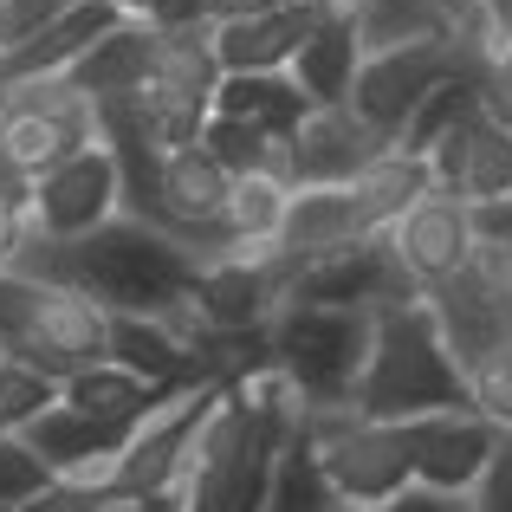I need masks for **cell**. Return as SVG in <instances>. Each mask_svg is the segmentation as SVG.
Instances as JSON below:
<instances>
[{"instance_id": "23", "label": "cell", "mask_w": 512, "mask_h": 512, "mask_svg": "<svg viewBox=\"0 0 512 512\" xmlns=\"http://www.w3.org/2000/svg\"><path fill=\"white\" fill-rule=\"evenodd\" d=\"M214 117H240V124H260L266 137H292L312 117V98L292 72H227L214 91Z\"/></svg>"}, {"instance_id": "44", "label": "cell", "mask_w": 512, "mask_h": 512, "mask_svg": "<svg viewBox=\"0 0 512 512\" xmlns=\"http://www.w3.org/2000/svg\"><path fill=\"white\" fill-rule=\"evenodd\" d=\"M104 512H156V500H111Z\"/></svg>"}, {"instance_id": "35", "label": "cell", "mask_w": 512, "mask_h": 512, "mask_svg": "<svg viewBox=\"0 0 512 512\" xmlns=\"http://www.w3.org/2000/svg\"><path fill=\"white\" fill-rule=\"evenodd\" d=\"M65 7H72V0H0V52L26 46L33 33H46Z\"/></svg>"}, {"instance_id": "39", "label": "cell", "mask_w": 512, "mask_h": 512, "mask_svg": "<svg viewBox=\"0 0 512 512\" xmlns=\"http://www.w3.org/2000/svg\"><path fill=\"white\" fill-rule=\"evenodd\" d=\"M357 512H474V506L454 500V493H435V487H409V493H396V500H383V506H357Z\"/></svg>"}, {"instance_id": "41", "label": "cell", "mask_w": 512, "mask_h": 512, "mask_svg": "<svg viewBox=\"0 0 512 512\" xmlns=\"http://www.w3.org/2000/svg\"><path fill=\"white\" fill-rule=\"evenodd\" d=\"M474 227H480V240H506V247H512V195L480 201V208H474Z\"/></svg>"}, {"instance_id": "8", "label": "cell", "mask_w": 512, "mask_h": 512, "mask_svg": "<svg viewBox=\"0 0 512 512\" xmlns=\"http://www.w3.org/2000/svg\"><path fill=\"white\" fill-rule=\"evenodd\" d=\"M221 396H227V383H201V389H188V396H175L169 409H156L150 422L124 441V454L111 461V500H163V493H182L195 435H201V422L214 415Z\"/></svg>"}, {"instance_id": "1", "label": "cell", "mask_w": 512, "mask_h": 512, "mask_svg": "<svg viewBox=\"0 0 512 512\" xmlns=\"http://www.w3.org/2000/svg\"><path fill=\"white\" fill-rule=\"evenodd\" d=\"M13 273L59 279L104 305V312H137V318H188L195 312V273L201 253L175 240L169 227L143 214H117L85 240H26Z\"/></svg>"}, {"instance_id": "17", "label": "cell", "mask_w": 512, "mask_h": 512, "mask_svg": "<svg viewBox=\"0 0 512 512\" xmlns=\"http://www.w3.org/2000/svg\"><path fill=\"white\" fill-rule=\"evenodd\" d=\"M428 169H435L441 195H461L467 208L500 201V195H512V137L493 124L487 111H474L428 150Z\"/></svg>"}, {"instance_id": "22", "label": "cell", "mask_w": 512, "mask_h": 512, "mask_svg": "<svg viewBox=\"0 0 512 512\" xmlns=\"http://www.w3.org/2000/svg\"><path fill=\"white\" fill-rule=\"evenodd\" d=\"M175 396L188 389H169V383H150V376L124 370V363H85L78 376H65V409H85L98 422H124V428H143L156 409H169Z\"/></svg>"}, {"instance_id": "32", "label": "cell", "mask_w": 512, "mask_h": 512, "mask_svg": "<svg viewBox=\"0 0 512 512\" xmlns=\"http://www.w3.org/2000/svg\"><path fill=\"white\" fill-rule=\"evenodd\" d=\"M52 480H59V474L39 461L33 441H26V435H0V506H7V512L26 506L33 493H46Z\"/></svg>"}, {"instance_id": "13", "label": "cell", "mask_w": 512, "mask_h": 512, "mask_svg": "<svg viewBox=\"0 0 512 512\" xmlns=\"http://www.w3.org/2000/svg\"><path fill=\"white\" fill-rule=\"evenodd\" d=\"M500 435H506V428H493L474 402L402 422V448H409L415 487H435V493H454V500H474L480 474H487L493 454H500Z\"/></svg>"}, {"instance_id": "26", "label": "cell", "mask_w": 512, "mask_h": 512, "mask_svg": "<svg viewBox=\"0 0 512 512\" xmlns=\"http://www.w3.org/2000/svg\"><path fill=\"white\" fill-rule=\"evenodd\" d=\"M357 39L363 59L370 52H396V46H461V26H454L448 0H370L357 13Z\"/></svg>"}, {"instance_id": "34", "label": "cell", "mask_w": 512, "mask_h": 512, "mask_svg": "<svg viewBox=\"0 0 512 512\" xmlns=\"http://www.w3.org/2000/svg\"><path fill=\"white\" fill-rule=\"evenodd\" d=\"M104 506H111V487L98 474H59L46 493H33V500L13 506V512H104Z\"/></svg>"}, {"instance_id": "9", "label": "cell", "mask_w": 512, "mask_h": 512, "mask_svg": "<svg viewBox=\"0 0 512 512\" xmlns=\"http://www.w3.org/2000/svg\"><path fill=\"white\" fill-rule=\"evenodd\" d=\"M389 150H396V137H383L350 104H312V117L273 143L266 169H279L292 188H338V182H357L363 169H376Z\"/></svg>"}, {"instance_id": "38", "label": "cell", "mask_w": 512, "mask_h": 512, "mask_svg": "<svg viewBox=\"0 0 512 512\" xmlns=\"http://www.w3.org/2000/svg\"><path fill=\"white\" fill-rule=\"evenodd\" d=\"M26 240H33V214H26V201L0 195V273L26 253Z\"/></svg>"}, {"instance_id": "2", "label": "cell", "mask_w": 512, "mask_h": 512, "mask_svg": "<svg viewBox=\"0 0 512 512\" xmlns=\"http://www.w3.org/2000/svg\"><path fill=\"white\" fill-rule=\"evenodd\" d=\"M461 402H467V370L454 363V350L441 338L428 299L376 312L370 363H363V383H357V409L376 415V422H415V415L461 409Z\"/></svg>"}, {"instance_id": "43", "label": "cell", "mask_w": 512, "mask_h": 512, "mask_svg": "<svg viewBox=\"0 0 512 512\" xmlns=\"http://www.w3.org/2000/svg\"><path fill=\"white\" fill-rule=\"evenodd\" d=\"M292 7V0H208V20H247V13H273Z\"/></svg>"}, {"instance_id": "10", "label": "cell", "mask_w": 512, "mask_h": 512, "mask_svg": "<svg viewBox=\"0 0 512 512\" xmlns=\"http://www.w3.org/2000/svg\"><path fill=\"white\" fill-rule=\"evenodd\" d=\"M467 46H396V52H370V59L357 65V85H350V111L370 117L383 137L402 143V130H409V117L422 111L428 98H435L441 85H448L454 72H467Z\"/></svg>"}, {"instance_id": "11", "label": "cell", "mask_w": 512, "mask_h": 512, "mask_svg": "<svg viewBox=\"0 0 512 512\" xmlns=\"http://www.w3.org/2000/svg\"><path fill=\"white\" fill-rule=\"evenodd\" d=\"M26 214H33V240H85L98 234L104 221L124 214V169L104 143L65 156L59 169L33 175V195H26Z\"/></svg>"}, {"instance_id": "33", "label": "cell", "mask_w": 512, "mask_h": 512, "mask_svg": "<svg viewBox=\"0 0 512 512\" xmlns=\"http://www.w3.org/2000/svg\"><path fill=\"white\" fill-rule=\"evenodd\" d=\"M467 402L493 428H512V350L506 344H493L480 363H467Z\"/></svg>"}, {"instance_id": "30", "label": "cell", "mask_w": 512, "mask_h": 512, "mask_svg": "<svg viewBox=\"0 0 512 512\" xmlns=\"http://www.w3.org/2000/svg\"><path fill=\"white\" fill-rule=\"evenodd\" d=\"M474 111H480V65H467V72H454L448 85H441L435 98H428L422 111L409 117V130H402V143H396V150L428 156V150H435V143L454 130V124H461V117H474Z\"/></svg>"}, {"instance_id": "31", "label": "cell", "mask_w": 512, "mask_h": 512, "mask_svg": "<svg viewBox=\"0 0 512 512\" xmlns=\"http://www.w3.org/2000/svg\"><path fill=\"white\" fill-rule=\"evenodd\" d=\"M273 143L279 137H266L260 124H240V117H208V130H201V150H208L227 175L266 169V163H273Z\"/></svg>"}, {"instance_id": "19", "label": "cell", "mask_w": 512, "mask_h": 512, "mask_svg": "<svg viewBox=\"0 0 512 512\" xmlns=\"http://www.w3.org/2000/svg\"><path fill=\"white\" fill-rule=\"evenodd\" d=\"M156 46H163V33H156L143 13H124V20H117L111 33H104L65 78H72V85L85 91L91 104L137 98V91L150 85V72H156Z\"/></svg>"}, {"instance_id": "24", "label": "cell", "mask_w": 512, "mask_h": 512, "mask_svg": "<svg viewBox=\"0 0 512 512\" xmlns=\"http://www.w3.org/2000/svg\"><path fill=\"white\" fill-rule=\"evenodd\" d=\"M428 312H435V325H441V338H448V350H454V363H480L493 344L506 338V312L487 299V286L474 279V266H467L461 279H448V286H435L428 292Z\"/></svg>"}, {"instance_id": "46", "label": "cell", "mask_w": 512, "mask_h": 512, "mask_svg": "<svg viewBox=\"0 0 512 512\" xmlns=\"http://www.w3.org/2000/svg\"><path fill=\"white\" fill-rule=\"evenodd\" d=\"M0 117H7V91H0Z\"/></svg>"}, {"instance_id": "4", "label": "cell", "mask_w": 512, "mask_h": 512, "mask_svg": "<svg viewBox=\"0 0 512 512\" xmlns=\"http://www.w3.org/2000/svg\"><path fill=\"white\" fill-rule=\"evenodd\" d=\"M370 312H338V305H299L286 299L266 325L273 363L299 389L305 409H357V383L370 363Z\"/></svg>"}, {"instance_id": "25", "label": "cell", "mask_w": 512, "mask_h": 512, "mask_svg": "<svg viewBox=\"0 0 512 512\" xmlns=\"http://www.w3.org/2000/svg\"><path fill=\"white\" fill-rule=\"evenodd\" d=\"M357 65H363V39L350 20H325L318 13L312 33H305L299 59H292V78L305 85V98L312 104H344L350 85H357Z\"/></svg>"}, {"instance_id": "29", "label": "cell", "mask_w": 512, "mask_h": 512, "mask_svg": "<svg viewBox=\"0 0 512 512\" xmlns=\"http://www.w3.org/2000/svg\"><path fill=\"white\" fill-rule=\"evenodd\" d=\"M59 402H65L59 376H46L39 363L0 350V435H26V428H33L46 409H59Z\"/></svg>"}, {"instance_id": "28", "label": "cell", "mask_w": 512, "mask_h": 512, "mask_svg": "<svg viewBox=\"0 0 512 512\" xmlns=\"http://www.w3.org/2000/svg\"><path fill=\"white\" fill-rule=\"evenodd\" d=\"M266 512H350L331 487L325 461L312 448V428H292L286 448H279V467H273V493H266Z\"/></svg>"}, {"instance_id": "6", "label": "cell", "mask_w": 512, "mask_h": 512, "mask_svg": "<svg viewBox=\"0 0 512 512\" xmlns=\"http://www.w3.org/2000/svg\"><path fill=\"white\" fill-rule=\"evenodd\" d=\"M7 91V117H0V150L13 169L46 175L65 156L98 143V104L72 85V78H33V85H0Z\"/></svg>"}, {"instance_id": "36", "label": "cell", "mask_w": 512, "mask_h": 512, "mask_svg": "<svg viewBox=\"0 0 512 512\" xmlns=\"http://www.w3.org/2000/svg\"><path fill=\"white\" fill-rule=\"evenodd\" d=\"M474 279L487 286V299L506 312V325H512V247L506 240H480L474 247Z\"/></svg>"}, {"instance_id": "14", "label": "cell", "mask_w": 512, "mask_h": 512, "mask_svg": "<svg viewBox=\"0 0 512 512\" xmlns=\"http://www.w3.org/2000/svg\"><path fill=\"white\" fill-rule=\"evenodd\" d=\"M389 253L402 260V273L415 279V292H435L448 286V279H461L467 266H474V247H480V227H474V208H467L461 195H441V188H428L415 208H402L396 221L383 227Z\"/></svg>"}, {"instance_id": "7", "label": "cell", "mask_w": 512, "mask_h": 512, "mask_svg": "<svg viewBox=\"0 0 512 512\" xmlns=\"http://www.w3.org/2000/svg\"><path fill=\"white\" fill-rule=\"evenodd\" d=\"M163 33V26H156ZM221 52H214V20L201 26H175L156 46V72L143 85V104H150V124L163 137V150H188L201 143L214 117V91H221Z\"/></svg>"}, {"instance_id": "15", "label": "cell", "mask_w": 512, "mask_h": 512, "mask_svg": "<svg viewBox=\"0 0 512 512\" xmlns=\"http://www.w3.org/2000/svg\"><path fill=\"white\" fill-rule=\"evenodd\" d=\"M292 299L299 305H338V312H389V305H409L422 299L415 292V279L402 273V260L389 253L383 234L370 240H350L338 253H318L312 266H299V279H292Z\"/></svg>"}, {"instance_id": "18", "label": "cell", "mask_w": 512, "mask_h": 512, "mask_svg": "<svg viewBox=\"0 0 512 512\" xmlns=\"http://www.w3.org/2000/svg\"><path fill=\"white\" fill-rule=\"evenodd\" d=\"M124 13H130L124 0H72V7H65L59 20L46 26V33H33L26 46L0 52V85H33V78H59V72H72V65L85 59V52L98 46V39L111 33Z\"/></svg>"}, {"instance_id": "3", "label": "cell", "mask_w": 512, "mask_h": 512, "mask_svg": "<svg viewBox=\"0 0 512 512\" xmlns=\"http://www.w3.org/2000/svg\"><path fill=\"white\" fill-rule=\"evenodd\" d=\"M0 344L65 383L85 363H104V350H111V312L78 286L33 279V273H13L7 266L0 273Z\"/></svg>"}, {"instance_id": "12", "label": "cell", "mask_w": 512, "mask_h": 512, "mask_svg": "<svg viewBox=\"0 0 512 512\" xmlns=\"http://www.w3.org/2000/svg\"><path fill=\"white\" fill-rule=\"evenodd\" d=\"M292 299V266L273 247H221L195 273V312L208 331H266Z\"/></svg>"}, {"instance_id": "5", "label": "cell", "mask_w": 512, "mask_h": 512, "mask_svg": "<svg viewBox=\"0 0 512 512\" xmlns=\"http://www.w3.org/2000/svg\"><path fill=\"white\" fill-rule=\"evenodd\" d=\"M305 428H312V448H318V461H325L331 487H338V500L350 512L383 506V500L415 487L402 422H376L363 409H305Z\"/></svg>"}, {"instance_id": "49", "label": "cell", "mask_w": 512, "mask_h": 512, "mask_svg": "<svg viewBox=\"0 0 512 512\" xmlns=\"http://www.w3.org/2000/svg\"><path fill=\"white\" fill-rule=\"evenodd\" d=\"M0 512H7V506H0Z\"/></svg>"}, {"instance_id": "48", "label": "cell", "mask_w": 512, "mask_h": 512, "mask_svg": "<svg viewBox=\"0 0 512 512\" xmlns=\"http://www.w3.org/2000/svg\"><path fill=\"white\" fill-rule=\"evenodd\" d=\"M500 344H506V350H512V331H506V338H500Z\"/></svg>"}, {"instance_id": "37", "label": "cell", "mask_w": 512, "mask_h": 512, "mask_svg": "<svg viewBox=\"0 0 512 512\" xmlns=\"http://www.w3.org/2000/svg\"><path fill=\"white\" fill-rule=\"evenodd\" d=\"M474 512H512V428L500 435V454H493V467L480 474L474 500H467Z\"/></svg>"}, {"instance_id": "40", "label": "cell", "mask_w": 512, "mask_h": 512, "mask_svg": "<svg viewBox=\"0 0 512 512\" xmlns=\"http://www.w3.org/2000/svg\"><path fill=\"white\" fill-rule=\"evenodd\" d=\"M480 111L512 137V72H480Z\"/></svg>"}, {"instance_id": "21", "label": "cell", "mask_w": 512, "mask_h": 512, "mask_svg": "<svg viewBox=\"0 0 512 512\" xmlns=\"http://www.w3.org/2000/svg\"><path fill=\"white\" fill-rule=\"evenodd\" d=\"M104 357L124 363V370H137V376H150V383H169V389H201L208 383L195 344H188L169 318L111 312V350H104Z\"/></svg>"}, {"instance_id": "27", "label": "cell", "mask_w": 512, "mask_h": 512, "mask_svg": "<svg viewBox=\"0 0 512 512\" xmlns=\"http://www.w3.org/2000/svg\"><path fill=\"white\" fill-rule=\"evenodd\" d=\"M286 208H292V182L279 169L234 175V188H227V214H221V247H273Z\"/></svg>"}, {"instance_id": "50", "label": "cell", "mask_w": 512, "mask_h": 512, "mask_svg": "<svg viewBox=\"0 0 512 512\" xmlns=\"http://www.w3.org/2000/svg\"><path fill=\"white\" fill-rule=\"evenodd\" d=\"M0 350H7V344H0Z\"/></svg>"}, {"instance_id": "16", "label": "cell", "mask_w": 512, "mask_h": 512, "mask_svg": "<svg viewBox=\"0 0 512 512\" xmlns=\"http://www.w3.org/2000/svg\"><path fill=\"white\" fill-rule=\"evenodd\" d=\"M227 188H234V175L214 163L201 143H188V150H169L163 156V182H156V227H169L175 240H188V247L208 260V253H221V214H227Z\"/></svg>"}, {"instance_id": "42", "label": "cell", "mask_w": 512, "mask_h": 512, "mask_svg": "<svg viewBox=\"0 0 512 512\" xmlns=\"http://www.w3.org/2000/svg\"><path fill=\"white\" fill-rule=\"evenodd\" d=\"M480 72H512V13H506L500 26H493L487 52H480Z\"/></svg>"}, {"instance_id": "45", "label": "cell", "mask_w": 512, "mask_h": 512, "mask_svg": "<svg viewBox=\"0 0 512 512\" xmlns=\"http://www.w3.org/2000/svg\"><path fill=\"white\" fill-rule=\"evenodd\" d=\"M156 512H182V493H163V500H156Z\"/></svg>"}, {"instance_id": "47", "label": "cell", "mask_w": 512, "mask_h": 512, "mask_svg": "<svg viewBox=\"0 0 512 512\" xmlns=\"http://www.w3.org/2000/svg\"><path fill=\"white\" fill-rule=\"evenodd\" d=\"M124 7H130V13H137V7H143V0H124Z\"/></svg>"}, {"instance_id": "20", "label": "cell", "mask_w": 512, "mask_h": 512, "mask_svg": "<svg viewBox=\"0 0 512 512\" xmlns=\"http://www.w3.org/2000/svg\"><path fill=\"white\" fill-rule=\"evenodd\" d=\"M312 20H318L312 0H292V7H273V13H247V20H214L221 72H292Z\"/></svg>"}]
</instances>
